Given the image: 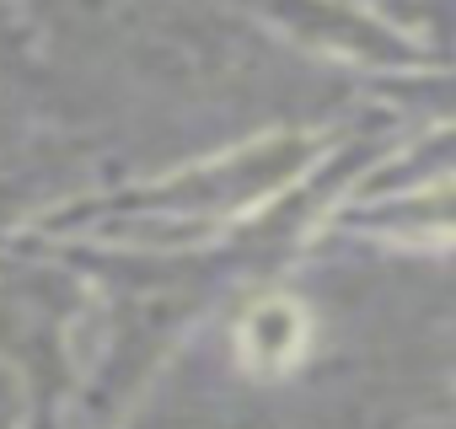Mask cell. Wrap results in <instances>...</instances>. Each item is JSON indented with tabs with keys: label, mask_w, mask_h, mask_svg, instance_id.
Segmentation results:
<instances>
[]
</instances>
